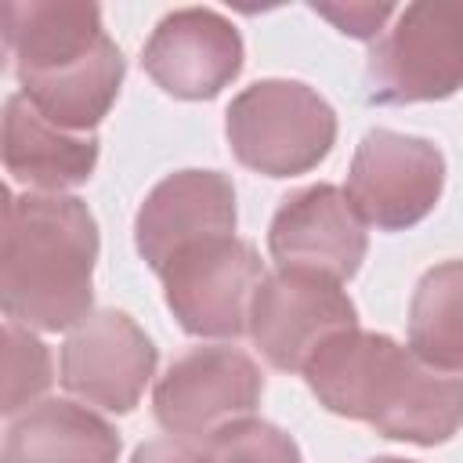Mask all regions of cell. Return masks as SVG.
I'll return each instance as SVG.
<instances>
[{
	"instance_id": "1",
	"label": "cell",
	"mask_w": 463,
	"mask_h": 463,
	"mask_svg": "<svg viewBox=\"0 0 463 463\" xmlns=\"http://www.w3.org/2000/svg\"><path fill=\"white\" fill-rule=\"evenodd\" d=\"M318 405L409 445H441L463 427V380L427 365L387 333L344 329L304 365Z\"/></svg>"
},
{
	"instance_id": "2",
	"label": "cell",
	"mask_w": 463,
	"mask_h": 463,
	"mask_svg": "<svg viewBox=\"0 0 463 463\" xmlns=\"http://www.w3.org/2000/svg\"><path fill=\"white\" fill-rule=\"evenodd\" d=\"M4 43L18 94L72 134H94L123 87V51L90 0H7Z\"/></svg>"
},
{
	"instance_id": "3",
	"label": "cell",
	"mask_w": 463,
	"mask_h": 463,
	"mask_svg": "<svg viewBox=\"0 0 463 463\" xmlns=\"http://www.w3.org/2000/svg\"><path fill=\"white\" fill-rule=\"evenodd\" d=\"M98 224L65 192L4 195L0 304L4 315L43 333L76 329L94 304Z\"/></svg>"
},
{
	"instance_id": "4",
	"label": "cell",
	"mask_w": 463,
	"mask_h": 463,
	"mask_svg": "<svg viewBox=\"0 0 463 463\" xmlns=\"http://www.w3.org/2000/svg\"><path fill=\"white\" fill-rule=\"evenodd\" d=\"M232 156L264 177L315 170L336 141L333 105L300 80H257L224 112Z\"/></svg>"
},
{
	"instance_id": "5",
	"label": "cell",
	"mask_w": 463,
	"mask_h": 463,
	"mask_svg": "<svg viewBox=\"0 0 463 463\" xmlns=\"http://www.w3.org/2000/svg\"><path fill=\"white\" fill-rule=\"evenodd\" d=\"M365 94L376 105L441 101L463 87V4L420 0L398 7L369 47Z\"/></svg>"
},
{
	"instance_id": "6",
	"label": "cell",
	"mask_w": 463,
	"mask_h": 463,
	"mask_svg": "<svg viewBox=\"0 0 463 463\" xmlns=\"http://www.w3.org/2000/svg\"><path fill=\"white\" fill-rule=\"evenodd\" d=\"M264 275L253 242L224 235L177 253L159 271V282L163 300L184 333L232 340L250 333V304Z\"/></svg>"
},
{
	"instance_id": "7",
	"label": "cell",
	"mask_w": 463,
	"mask_h": 463,
	"mask_svg": "<svg viewBox=\"0 0 463 463\" xmlns=\"http://www.w3.org/2000/svg\"><path fill=\"white\" fill-rule=\"evenodd\" d=\"M264 394L257 362L232 344H206L177 354L156 380L152 412L170 438L206 441L221 427L253 416Z\"/></svg>"
},
{
	"instance_id": "8",
	"label": "cell",
	"mask_w": 463,
	"mask_h": 463,
	"mask_svg": "<svg viewBox=\"0 0 463 463\" xmlns=\"http://www.w3.org/2000/svg\"><path fill=\"white\" fill-rule=\"evenodd\" d=\"M445 156L434 141L376 127L351 159L347 195L365 224L380 232H405L420 224L441 199Z\"/></svg>"
},
{
	"instance_id": "9",
	"label": "cell",
	"mask_w": 463,
	"mask_h": 463,
	"mask_svg": "<svg viewBox=\"0 0 463 463\" xmlns=\"http://www.w3.org/2000/svg\"><path fill=\"white\" fill-rule=\"evenodd\" d=\"M358 311L347 289L326 275L275 268L253 293L250 336L268 365L304 373L307 358L336 333L354 329Z\"/></svg>"
},
{
	"instance_id": "10",
	"label": "cell",
	"mask_w": 463,
	"mask_h": 463,
	"mask_svg": "<svg viewBox=\"0 0 463 463\" xmlns=\"http://www.w3.org/2000/svg\"><path fill=\"white\" fill-rule=\"evenodd\" d=\"M156 362V344L127 311H90L61 344V387L123 416L141 402Z\"/></svg>"
},
{
	"instance_id": "11",
	"label": "cell",
	"mask_w": 463,
	"mask_h": 463,
	"mask_svg": "<svg viewBox=\"0 0 463 463\" xmlns=\"http://www.w3.org/2000/svg\"><path fill=\"white\" fill-rule=\"evenodd\" d=\"M365 250V221L347 188L326 181L286 195L268 224V253L282 271H311L344 282L362 268Z\"/></svg>"
},
{
	"instance_id": "12",
	"label": "cell",
	"mask_w": 463,
	"mask_h": 463,
	"mask_svg": "<svg viewBox=\"0 0 463 463\" xmlns=\"http://www.w3.org/2000/svg\"><path fill=\"white\" fill-rule=\"evenodd\" d=\"M141 65L170 98L210 101L242 72V36L213 7H177L145 40Z\"/></svg>"
},
{
	"instance_id": "13",
	"label": "cell",
	"mask_w": 463,
	"mask_h": 463,
	"mask_svg": "<svg viewBox=\"0 0 463 463\" xmlns=\"http://www.w3.org/2000/svg\"><path fill=\"white\" fill-rule=\"evenodd\" d=\"M235 184L221 170H177L166 174L137 206L134 246L159 275L177 253L235 235Z\"/></svg>"
},
{
	"instance_id": "14",
	"label": "cell",
	"mask_w": 463,
	"mask_h": 463,
	"mask_svg": "<svg viewBox=\"0 0 463 463\" xmlns=\"http://www.w3.org/2000/svg\"><path fill=\"white\" fill-rule=\"evenodd\" d=\"M4 166L36 192H65L83 184L98 166V137L72 134L11 94L4 105Z\"/></svg>"
},
{
	"instance_id": "15",
	"label": "cell",
	"mask_w": 463,
	"mask_h": 463,
	"mask_svg": "<svg viewBox=\"0 0 463 463\" xmlns=\"http://www.w3.org/2000/svg\"><path fill=\"white\" fill-rule=\"evenodd\" d=\"M119 430L72 398H43L11 416L4 463H116Z\"/></svg>"
},
{
	"instance_id": "16",
	"label": "cell",
	"mask_w": 463,
	"mask_h": 463,
	"mask_svg": "<svg viewBox=\"0 0 463 463\" xmlns=\"http://www.w3.org/2000/svg\"><path fill=\"white\" fill-rule=\"evenodd\" d=\"M409 347L441 373L463 369V257L420 275L409 300Z\"/></svg>"
},
{
	"instance_id": "17",
	"label": "cell",
	"mask_w": 463,
	"mask_h": 463,
	"mask_svg": "<svg viewBox=\"0 0 463 463\" xmlns=\"http://www.w3.org/2000/svg\"><path fill=\"white\" fill-rule=\"evenodd\" d=\"M51 351L47 344L22 322H4V416H18L51 387Z\"/></svg>"
},
{
	"instance_id": "18",
	"label": "cell",
	"mask_w": 463,
	"mask_h": 463,
	"mask_svg": "<svg viewBox=\"0 0 463 463\" xmlns=\"http://www.w3.org/2000/svg\"><path fill=\"white\" fill-rule=\"evenodd\" d=\"M203 463H304V456L282 427L246 416L203 441Z\"/></svg>"
},
{
	"instance_id": "19",
	"label": "cell",
	"mask_w": 463,
	"mask_h": 463,
	"mask_svg": "<svg viewBox=\"0 0 463 463\" xmlns=\"http://www.w3.org/2000/svg\"><path fill=\"white\" fill-rule=\"evenodd\" d=\"M311 11L329 18L344 36H354V40H373L383 29V22L398 14V7H391V4H347V7L315 4Z\"/></svg>"
},
{
	"instance_id": "20",
	"label": "cell",
	"mask_w": 463,
	"mask_h": 463,
	"mask_svg": "<svg viewBox=\"0 0 463 463\" xmlns=\"http://www.w3.org/2000/svg\"><path fill=\"white\" fill-rule=\"evenodd\" d=\"M130 463H203V449L184 438H152L134 449Z\"/></svg>"
},
{
	"instance_id": "21",
	"label": "cell",
	"mask_w": 463,
	"mask_h": 463,
	"mask_svg": "<svg viewBox=\"0 0 463 463\" xmlns=\"http://www.w3.org/2000/svg\"><path fill=\"white\" fill-rule=\"evenodd\" d=\"M369 463H412V459H398V456H376V459H369Z\"/></svg>"
}]
</instances>
